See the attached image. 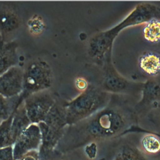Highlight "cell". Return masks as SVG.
<instances>
[{"mask_svg": "<svg viewBox=\"0 0 160 160\" xmlns=\"http://www.w3.org/2000/svg\"><path fill=\"white\" fill-rule=\"evenodd\" d=\"M154 18H160V8L152 3L142 2L134 9L118 24L92 36L88 47V55L102 66L107 52L112 48L113 42L119 32L131 26L146 24Z\"/></svg>", "mask_w": 160, "mask_h": 160, "instance_id": "cell-1", "label": "cell"}, {"mask_svg": "<svg viewBox=\"0 0 160 160\" xmlns=\"http://www.w3.org/2000/svg\"><path fill=\"white\" fill-rule=\"evenodd\" d=\"M111 96L101 87L89 84L75 98L64 102L67 124H74L93 115L108 105Z\"/></svg>", "mask_w": 160, "mask_h": 160, "instance_id": "cell-2", "label": "cell"}, {"mask_svg": "<svg viewBox=\"0 0 160 160\" xmlns=\"http://www.w3.org/2000/svg\"><path fill=\"white\" fill-rule=\"evenodd\" d=\"M112 49L106 54L102 64L103 78L101 88L111 94H119L141 91L143 82L131 81L121 76L112 62Z\"/></svg>", "mask_w": 160, "mask_h": 160, "instance_id": "cell-3", "label": "cell"}, {"mask_svg": "<svg viewBox=\"0 0 160 160\" xmlns=\"http://www.w3.org/2000/svg\"><path fill=\"white\" fill-rule=\"evenodd\" d=\"M52 83V72L49 64L45 61H34L24 71L23 88L20 95L24 99L30 94L46 91Z\"/></svg>", "mask_w": 160, "mask_h": 160, "instance_id": "cell-4", "label": "cell"}, {"mask_svg": "<svg viewBox=\"0 0 160 160\" xmlns=\"http://www.w3.org/2000/svg\"><path fill=\"white\" fill-rule=\"evenodd\" d=\"M56 101L46 91L38 92L25 98V109L31 124H38L43 121Z\"/></svg>", "mask_w": 160, "mask_h": 160, "instance_id": "cell-5", "label": "cell"}, {"mask_svg": "<svg viewBox=\"0 0 160 160\" xmlns=\"http://www.w3.org/2000/svg\"><path fill=\"white\" fill-rule=\"evenodd\" d=\"M41 144V135L38 124H31L16 139L13 146L14 160H19L25 154L38 150Z\"/></svg>", "mask_w": 160, "mask_h": 160, "instance_id": "cell-6", "label": "cell"}, {"mask_svg": "<svg viewBox=\"0 0 160 160\" xmlns=\"http://www.w3.org/2000/svg\"><path fill=\"white\" fill-rule=\"evenodd\" d=\"M24 71L13 66L0 75V94L6 98H12L21 94L23 88Z\"/></svg>", "mask_w": 160, "mask_h": 160, "instance_id": "cell-7", "label": "cell"}, {"mask_svg": "<svg viewBox=\"0 0 160 160\" xmlns=\"http://www.w3.org/2000/svg\"><path fill=\"white\" fill-rule=\"evenodd\" d=\"M141 92V99L134 106L136 111H140L148 107L152 108L160 101V74L144 82Z\"/></svg>", "mask_w": 160, "mask_h": 160, "instance_id": "cell-8", "label": "cell"}, {"mask_svg": "<svg viewBox=\"0 0 160 160\" xmlns=\"http://www.w3.org/2000/svg\"><path fill=\"white\" fill-rule=\"evenodd\" d=\"M31 124L25 109L22 100L16 109L11 122V136L14 143L19 136Z\"/></svg>", "mask_w": 160, "mask_h": 160, "instance_id": "cell-9", "label": "cell"}, {"mask_svg": "<svg viewBox=\"0 0 160 160\" xmlns=\"http://www.w3.org/2000/svg\"><path fill=\"white\" fill-rule=\"evenodd\" d=\"M43 122L53 129L62 130L67 124L64 103L56 101L46 114Z\"/></svg>", "mask_w": 160, "mask_h": 160, "instance_id": "cell-10", "label": "cell"}, {"mask_svg": "<svg viewBox=\"0 0 160 160\" xmlns=\"http://www.w3.org/2000/svg\"><path fill=\"white\" fill-rule=\"evenodd\" d=\"M16 48L15 42L0 43V75L16 64Z\"/></svg>", "mask_w": 160, "mask_h": 160, "instance_id": "cell-11", "label": "cell"}, {"mask_svg": "<svg viewBox=\"0 0 160 160\" xmlns=\"http://www.w3.org/2000/svg\"><path fill=\"white\" fill-rule=\"evenodd\" d=\"M140 69L146 74L155 77L160 74V54L151 51L145 52L139 58Z\"/></svg>", "mask_w": 160, "mask_h": 160, "instance_id": "cell-12", "label": "cell"}, {"mask_svg": "<svg viewBox=\"0 0 160 160\" xmlns=\"http://www.w3.org/2000/svg\"><path fill=\"white\" fill-rule=\"evenodd\" d=\"M41 135V144L40 152L45 153L55 145L61 135L62 130H57L49 127L44 122L42 121L38 124Z\"/></svg>", "mask_w": 160, "mask_h": 160, "instance_id": "cell-13", "label": "cell"}, {"mask_svg": "<svg viewBox=\"0 0 160 160\" xmlns=\"http://www.w3.org/2000/svg\"><path fill=\"white\" fill-rule=\"evenodd\" d=\"M19 25V19L16 13L7 8L0 10V32L2 34L16 29Z\"/></svg>", "mask_w": 160, "mask_h": 160, "instance_id": "cell-14", "label": "cell"}, {"mask_svg": "<svg viewBox=\"0 0 160 160\" xmlns=\"http://www.w3.org/2000/svg\"><path fill=\"white\" fill-rule=\"evenodd\" d=\"M22 100L24 98L21 95L6 98L0 94V121L5 120L12 114Z\"/></svg>", "mask_w": 160, "mask_h": 160, "instance_id": "cell-15", "label": "cell"}, {"mask_svg": "<svg viewBox=\"0 0 160 160\" xmlns=\"http://www.w3.org/2000/svg\"><path fill=\"white\" fill-rule=\"evenodd\" d=\"M142 33L147 41L152 43L158 42L160 41V19L154 18L146 22Z\"/></svg>", "mask_w": 160, "mask_h": 160, "instance_id": "cell-16", "label": "cell"}, {"mask_svg": "<svg viewBox=\"0 0 160 160\" xmlns=\"http://www.w3.org/2000/svg\"><path fill=\"white\" fill-rule=\"evenodd\" d=\"M13 114L0 122V148L11 146L14 144L11 131Z\"/></svg>", "mask_w": 160, "mask_h": 160, "instance_id": "cell-17", "label": "cell"}, {"mask_svg": "<svg viewBox=\"0 0 160 160\" xmlns=\"http://www.w3.org/2000/svg\"><path fill=\"white\" fill-rule=\"evenodd\" d=\"M142 146L149 153H156L160 150V140L153 134H147L142 139Z\"/></svg>", "mask_w": 160, "mask_h": 160, "instance_id": "cell-18", "label": "cell"}, {"mask_svg": "<svg viewBox=\"0 0 160 160\" xmlns=\"http://www.w3.org/2000/svg\"><path fill=\"white\" fill-rule=\"evenodd\" d=\"M0 160H14L12 146L0 148Z\"/></svg>", "mask_w": 160, "mask_h": 160, "instance_id": "cell-19", "label": "cell"}, {"mask_svg": "<svg viewBox=\"0 0 160 160\" xmlns=\"http://www.w3.org/2000/svg\"><path fill=\"white\" fill-rule=\"evenodd\" d=\"M74 84L76 89L80 91L81 92L85 91L89 86V84L87 80L82 77H78L76 78Z\"/></svg>", "mask_w": 160, "mask_h": 160, "instance_id": "cell-20", "label": "cell"}, {"mask_svg": "<svg viewBox=\"0 0 160 160\" xmlns=\"http://www.w3.org/2000/svg\"><path fill=\"white\" fill-rule=\"evenodd\" d=\"M39 157L38 151L35 150L27 152L19 160H39Z\"/></svg>", "mask_w": 160, "mask_h": 160, "instance_id": "cell-21", "label": "cell"}, {"mask_svg": "<svg viewBox=\"0 0 160 160\" xmlns=\"http://www.w3.org/2000/svg\"><path fill=\"white\" fill-rule=\"evenodd\" d=\"M1 122V121H0V122Z\"/></svg>", "mask_w": 160, "mask_h": 160, "instance_id": "cell-22", "label": "cell"}]
</instances>
